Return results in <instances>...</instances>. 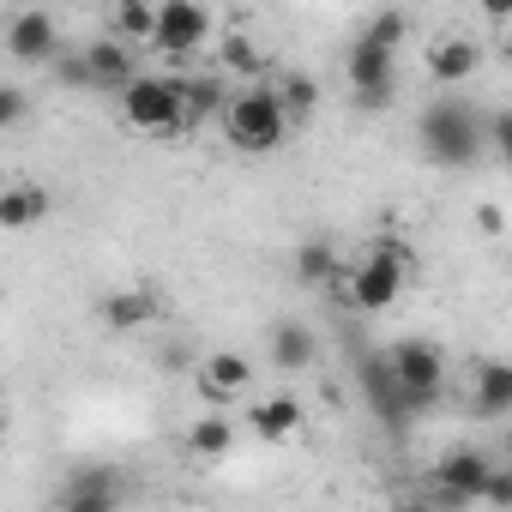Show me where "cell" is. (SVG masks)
I'll return each instance as SVG.
<instances>
[{"mask_svg":"<svg viewBox=\"0 0 512 512\" xmlns=\"http://www.w3.org/2000/svg\"><path fill=\"white\" fill-rule=\"evenodd\" d=\"M223 139L241 151V157H266V151H278L290 133H296V121H290V109H284V97H278V85H253V91H235L229 103H223Z\"/></svg>","mask_w":512,"mask_h":512,"instance_id":"1","label":"cell"},{"mask_svg":"<svg viewBox=\"0 0 512 512\" xmlns=\"http://www.w3.org/2000/svg\"><path fill=\"white\" fill-rule=\"evenodd\" d=\"M404 284H410V253H404L398 241H374L362 266H344V272L332 278V290H338L356 314H392L398 296H404Z\"/></svg>","mask_w":512,"mask_h":512,"instance_id":"2","label":"cell"},{"mask_svg":"<svg viewBox=\"0 0 512 512\" xmlns=\"http://www.w3.org/2000/svg\"><path fill=\"white\" fill-rule=\"evenodd\" d=\"M416 139H422V157H428L434 169H470V163L482 157L488 121H482L476 109H464L458 97H440V103H428V109H422Z\"/></svg>","mask_w":512,"mask_h":512,"instance_id":"3","label":"cell"},{"mask_svg":"<svg viewBox=\"0 0 512 512\" xmlns=\"http://www.w3.org/2000/svg\"><path fill=\"white\" fill-rule=\"evenodd\" d=\"M121 115H127L133 133H151V139H175V133H187V115H181V79L139 73V79L121 91Z\"/></svg>","mask_w":512,"mask_h":512,"instance_id":"4","label":"cell"},{"mask_svg":"<svg viewBox=\"0 0 512 512\" xmlns=\"http://www.w3.org/2000/svg\"><path fill=\"white\" fill-rule=\"evenodd\" d=\"M386 362H392V374L404 380V392L416 398V410H428V404L440 398V386H446V350H440V344L404 338V344L386 350Z\"/></svg>","mask_w":512,"mask_h":512,"instance_id":"5","label":"cell"},{"mask_svg":"<svg viewBox=\"0 0 512 512\" xmlns=\"http://www.w3.org/2000/svg\"><path fill=\"white\" fill-rule=\"evenodd\" d=\"M205 37H211V7L205 0H157V49L169 61L199 55Z\"/></svg>","mask_w":512,"mask_h":512,"instance_id":"6","label":"cell"},{"mask_svg":"<svg viewBox=\"0 0 512 512\" xmlns=\"http://www.w3.org/2000/svg\"><path fill=\"white\" fill-rule=\"evenodd\" d=\"M392 55L398 49H380L374 37L350 43V97H356V109H386L392 103V79H398Z\"/></svg>","mask_w":512,"mask_h":512,"instance_id":"7","label":"cell"},{"mask_svg":"<svg viewBox=\"0 0 512 512\" xmlns=\"http://www.w3.org/2000/svg\"><path fill=\"white\" fill-rule=\"evenodd\" d=\"M488 476H494V464H488L476 446H452V452L434 464V500H446V506H470V500H482Z\"/></svg>","mask_w":512,"mask_h":512,"instance_id":"8","label":"cell"},{"mask_svg":"<svg viewBox=\"0 0 512 512\" xmlns=\"http://www.w3.org/2000/svg\"><path fill=\"white\" fill-rule=\"evenodd\" d=\"M193 380H199V398L205 404H241L247 392H253V368H247V356H235V350H211V356H199L193 362Z\"/></svg>","mask_w":512,"mask_h":512,"instance_id":"9","label":"cell"},{"mask_svg":"<svg viewBox=\"0 0 512 512\" xmlns=\"http://www.w3.org/2000/svg\"><path fill=\"white\" fill-rule=\"evenodd\" d=\"M362 392H368V404H374V416L386 422V428H410V416H416V398L404 392V380L392 374V362L386 356H362Z\"/></svg>","mask_w":512,"mask_h":512,"instance_id":"10","label":"cell"},{"mask_svg":"<svg viewBox=\"0 0 512 512\" xmlns=\"http://www.w3.org/2000/svg\"><path fill=\"white\" fill-rule=\"evenodd\" d=\"M7 49H13V61H19V67H49V61L61 55V37H55V19H49L43 7H31V13H19V19L7 25Z\"/></svg>","mask_w":512,"mask_h":512,"instance_id":"11","label":"cell"},{"mask_svg":"<svg viewBox=\"0 0 512 512\" xmlns=\"http://www.w3.org/2000/svg\"><path fill=\"white\" fill-rule=\"evenodd\" d=\"M85 61H91V85L97 91H127L133 79H139V61H133V43L127 37H97V43H85Z\"/></svg>","mask_w":512,"mask_h":512,"instance_id":"12","label":"cell"},{"mask_svg":"<svg viewBox=\"0 0 512 512\" xmlns=\"http://www.w3.org/2000/svg\"><path fill=\"white\" fill-rule=\"evenodd\" d=\"M121 506V476L115 470H79L61 488V512H115Z\"/></svg>","mask_w":512,"mask_h":512,"instance_id":"13","label":"cell"},{"mask_svg":"<svg viewBox=\"0 0 512 512\" xmlns=\"http://www.w3.org/2000/svg\"><path fill=\"white\" fill-rule=\"evenodd\" d=\"M241 422L260 434V440H290L296 428H302V404L290 398V392H278V398H260V404H247L241 410Z\"/></svg>","mask_w":512,"mask_h":512,"instance_id":"14","label":"cell"},{"mask_svg":"<svg viewBox=\"0 0 512 512\" xmlns=\"http://www.w3.org/2000/svg\"><path fill=\"white\" fill-rule=\"evenodd\" d=\"M97 320H103L109 332H139V326L157 320V296H151V290H115V296L97 302Z\"/></svg>","mask_w":512,"mask_h":512,"instance_id":"15","label":"cell"},{"mask_svg":"<svg viewBox=\"0 0 512 512\" xmlns=\"http://www.w3.org/2000/svg\"><path fill=\"white\" fill-rule=\"evenodd\" d=\"M290 272H296V284H308V290L332 284V278L344 272V260H338V241H326V235H308V241L296 247V260H290Z\"/></svg>","mask_w":512,"mask_h":512,"instance_id":"16","label":"cell"},{"mask_svg":"<svg viewBox=\"0 0 512 512\" xmlns=\"http://www.w3.org/2000/svg\"><path fill=\"white\" fill-rule=\"evenodd\" d=\"M314 356H320V344H314V332H308L302 320H284V326L272 332V368H284V374H308Z\"/></svg>","mask_w":512,"mask_h":512,"instance_id":"17","label":"cell"},{"mask_svg":"<svg viewBox=\"0 0 512 512\" xmlns=\"http://www.w3.org/2000/svg\"><path fill=\"white\" fill-rule=\"evenodd\" d=\"M470 410L476 416H512V362H482L476 368Z\"/></svg>","mask_w":512,"mask_h":512,"instance_id":"18","label":"cell"},{"mask_svg":"<svg viewBox=\"0 0 512 512\" xmlns=\"http://www.w3.org/2000/svg\"><path fill=\"white\" fill-rule=\"evenodd\" d=\"M43 217H49V193L37 181H13L7 193H0V223H7L13 235L31 229V223H43Z\"/></svg>","mask_w":512,"mask_h":512,"instance_id":"19","label":"cell"},{"mask_svg":"<svg viewBox=\"0 0 512 512\" xmlns=\"http://www.w3.org/2000/svg\"><path fill=\"white\" fill-rule=\"evenodd\" d=\"M476 43H464V37H446V43H434L428 49V79L434 85H458V79H470L476 73Z\"/></svg>","mask_w":512,"mask_h":512,"instance_id":"20","label":"cell"},{"mask_svg":"<svg viewBox=\"0 0 512 512\" xmlns=\"http://www.w3.org/2000/svg\"><path fill=\"white\" fill-rule=\"evenodd\" d=\"M229 446H235V422L217 416V404H211V416H199V422L187 428V452H193V458H223Z\"/></svg>","mask_w":512,"mask_h":512,"instance_id":"21","label":"cell"},{"mask_svg":"<svg viewBox=\"0 0 512 512\" xmlns=\"http://www.w3.org/2000/svg\"><path fill=\"white\" fill-rule=\"evenodd\" d=\"M115 37L127 43H157V0H115Z\"/></svg>","mask_w":512,"mask_h":512,"instance_id":"22","label":"cell"},{"mask_svg":"<svg viewBox=\"0 0 512 512\" xmlns=\"http://www.w3.org/2000/svg\"><path fill=\"white\" fill-rule=\"evenodd\" d=\"M223 91H217V79H181V115H187V133L193 127H205L211 115H223Z\"/></svg>","mask_w":512,"mask_h":512,"instance_id":"23","label":"cell"},{"mask_svg":"<svg viewBox=\"0 0 512 512\" xmlns=\"http://www.w3.org/2000/svg\"><path fill=\"white\" fill-rule=\"evenodd\" d=\"M217 67H223V73L253 79L266 61H260V49H253V37H247V31H223V43H217Z\"/></svg>","mask_w":512,"mask_h":512,"instance_id":"24","label":"cell"},{"mask_svg":"<svg viewBox=\"0 0 512 512\" xmlns=\"http://www.w3.org/2000/svg\"><path fill=\"white\" fill-rule=\"evenodd\" d=\"M278 97H284L290 121L302 127V121L314 115V103H320V85H314V73H284V79H278Z\"/></svg>","mask_w":512,"mask_h":512,"instance_id":"25","label":"cell"},{"mask_svg":"<svg viewBox=\"0 0 512 512\" xmlns=\"http://www.w3.org/2000/svg\"><path fill=\"white\" fill-rule=\"evenodd\" d=\"M362 37H374L380 49H398V43L410 37V19H404L398 7H386V13H374V19H368V31H362Z\"/></svg>","mask_w":512,"mask_h":512,"instance_id":"26","label":"cell"},{"mask_svg":"<svg viewBox=\"0 0 512 512\" xmlns=\"http://www.w3.org/2000/svg\"><path fill=\"white\" fill-rule=\"evenodd\" d=\"M25 115H31V97L19 79H7L0 85V127H25Z\"/></svg>","mask_w":512,"mask_h":512,"instance_id":"27","label":"cell"},{"mask_svg":"<svg viewBox=\"0 0 512 512\" xmlns=\"http://www.w3.org/2000/svg\"><path fill=\"white\" fill-rule=\"evenodd\" d=\"M49 67H55V79H61L67 91H97V85H91V61H85V55H55Z\"/></svg>","mask_w":512,"mask_h":512,"instance_id":"28","label":"cell"},{"mask_svg":"<svg viewBox=\"0 0 512 512\" xmlns=\"http://www.w3.org/2000/svg\"><path fill=\"white\" fill-rule=\"evenodd\" d=\"M488 145L512 163V109H500V115H488Z\"/></svg>","mask_w":512,"mask_h":512,"instance_id":"29","label":"cell"},{"mask_svg":"<svg viewBox=\"0 0 512 512\" xmlns=\"http://www.w3.org/2000/svg\"><path fill=\"white\" fill-rule=\"evenodd\" d=\"M482 500H488V506H512V464H506V470L494 464V476H488V488H482Z\"/></svg>","mask_w":512,"mask_h":512,"instance_id":"30","label":"cell"},{"mask_svg":"<svg viewBox=\"0 0 512 512\" xmlns=\"http://www.w3.org/2000/svg\"><path fill=\"white\" fill-rule=\"evenodd\" d=\"M476 229H482V235H506V211H500L494 199H482V205H476Z\"/></svg>","mask_w":512,"mask_h":512,"instance_id":"31","label":"cell"},{"mask_svg":"<svg viewBox=\"0 0 512 512\" xmlns=\"http://www.w3.org/2000/svg\"><path fill=\"white\" fill-rule=\"evenodd\" d=\"M476 13H482L488 25H512V0H476Z\"/></svg>","mask_w":512,"mask_h":512,"instance_id":"32","label":"cell"},{"mask_svg":"<svg viewBox=\"0 0 512 512\" xmlns=\"http://www.w3.org/2000/svg\"><path fill=\"white\" fill-rule=\"evenodd\" d=\"M506 464H512V428H506Z\"/></svg>","mask_w":512,"mask_h":512,"instance_id":"33","label":"cell"}]
</instances>
